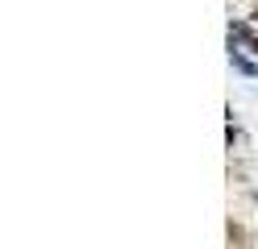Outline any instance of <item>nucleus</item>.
<instances>
[{"instance_id":"f03ea898","label":"nucleus","mask_w":258,"mask_h":249,"mask_svg":"<svg viewBox=\"0 0 258 249\" xmlns=\"http://www.w3.org/2000/svg\"><path fill=\"white\" fill-rule=\"evenodd\" d=\"M254 21H258V0H254Z\"/></svg>"},{"instance_id":"f257e3e1","label":"nucleus","mask_w":258,"mask_h":249,"mask_svg":"<svg viewBox=\"0 0 258 249\" xmlns=\"http://www.w3.org/2000/svg\"><path fill=\"white\" fill-rule=\"evenodd\" d=\"M233 38H237V42H246L254 54H258V33H254L250 25H233Z\"/></svg>"}]
</instances>
